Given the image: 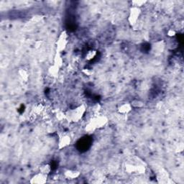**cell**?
Segmentation results:
<instances>
[{
  "label": "cell",
  "mask_w": 184,
  "mask_h": 184,
  "mask_svg": "<svg viewBox=\"0 0 184 184\" xmlns=\"http://www.w3.org/2000/svg\"><path fill=\"white\" fill-rule=\"evenodd\" d=\"M84 111H85V109L83 106L78 107L77 109H76L72 110V111L71 112L70 115H69L71 119L72 120L79 119L80 118H81L82 114L84 113Z\"/></svg>",
  "instance_id": "1"
},
{
  "label": "cell",
  "mask_w": 184,
  "mask_h": 184,
  "mask_svg": "<svg viewBox=\"0 0 184 184\" xmlns=\"http://www.w3.org/2000/svg\"><path fill=\"white\" fill-rule=\"evenodd\" d=\"M46 176L44 173H39L37 174L34 177L32 178L31 183H44L46 182Z\"/></svg>",
  "instance_id": "2"
},
{
  "label": "cell",
  "mask_w": 184,
  "mask_h": 184,
  "mask_svg": "<svg viewBox=\"0 0 184 184\" xmlns=\"http://www.w3.org/2000/svg\"><path fill=\"white\" fill-rule=\"evenodd\" d=\"M90 143H91V140L89 139V138H88V137H84V138L82 139L81 140H80L78 143V148L80 149V150H86L89 148Z\"/></svg>",
  "instance_id": "3"
},
{
  "label": "cell",
  "mask_w": 184,
  "mask_h": 184,
  "mask_svg": "<svg viewBox=\"0 0 184 184\" xmlns=\"http://www.w3.org/2000/svg\"><path fill=\"white\" fill-rule=\"evenodd\" d=\"M119 112H122V113H125V112H127L129 111V109H130V107L128 104H125L124 106H122V107H120L119 109Z\"/></svg>",
  "instance_id": "4"
}]
</instances>
